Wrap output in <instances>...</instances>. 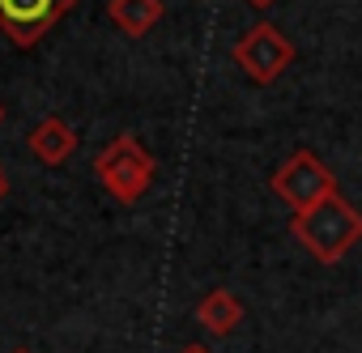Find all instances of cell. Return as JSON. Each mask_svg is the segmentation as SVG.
<instances>
[{"label": "cell", "mask_w": 362, "mask_h": 353, "mask_svg": "<svg viewBox=\"0 0 362 353\" xmlns=\"http://www.w3.org/2000/svg\"><path fill=\"white\" fill-rule=\"evenodd\" d=\"M290 234H294V243H298L303 251H311V260H320V264H341L345 251L362 243V213H358L341 192H332V196L320 201L315 209L294 213Z\"/></svg>", "instance_id": "obj_1"}, {"label": "cell", "mask_w": 362, "mask_h": 353, "mask_svg": "<svg viewBox=\"0 0 362 353\" xmlns=\"http://www.w3.org/2000/svg\"><path fill=\"white\" fill-rule=\"evenodd\" d=\"M94 174H98V184L107 188L111 201L136 205V201L149 192V184H153L158 162H153V153H149L132 132H124V136H115V140H107V145L98 149Z\"/></svg>", "instance_id": "obj_2"}, {"label": "cell", "mask_w": 362, "mask_h": 353, "mask_svg": "<svg viewBox=\"0 0 362 353\" xmlns=\"http://www.w3.org/2000/svg\"><path fill=\"white\" fill-rule=\"evenodd\" d=\"M269 188H273L294 213H307V209H315L320 201H328V196L337 192V174H332L311 149H294V153L273 170Z\"/></svg>", "instance_id": "obj_3"}, {"label": "cell", "mask_w": 362, "mask_h": 353, "mask_svg": "<svg viewBox=\"0 0 362 353\" xmlns=\"http://www.w3.org/2000/svg\"><path fill=\"white\" fill-rule=\"evenodd\" d=\"M235 64L243 68L247 81L256 85H273L290 64H294V43L273 26V22H256L252 30H243V39L230 47Z\"/></svg>", "instance_id": "obj_4"}, {"label": "cell", "mask_w": 362, "mask_h": 353, "mask_svg": "<svg viewBox=\"0 0 362 353\" xmlns=\"http://www.w3.org/2000/svg\"><path fill=\"white\" fill-rule=\"evenodd\" d=\"M73 9H77V0H0V35H5L13 47L30 52Z\"/></svg>", "instance_id": "obj_5"}, {"label": "cell", "mask_w": 362, "mask_h": 353, "mask_svg": "<svg viewBox=\"0 0 362 353\" xmlns=\"http://www.w3.org/2000/svg\"><path fill=\"white\" fill-rule=\"evenodd\" d=\"M26 145H30V153L43 162V166H64L73 153H77V132H73V124L69 119H60V115H47V119H39L35 128H30V136H26Z\"/></svg>", "instance_id": "obj_6"}, {"label": "cell", "mask_w": 362, "mask_h": 353, "mask_svg": "<svg viewBox=\"0 0 362 353\" xmlns=\"http://www.w3.org/2000/svg\"><path fill=\"white\" fill-rule=\"evenodd\" d=\"M197 323H201L209 336H230V332L243 323V302H239L230 289H209V294L197 302Z\"/></svg>", "instance_id": "obj_7"}, {"label": "cell", "mask_w": 362, "mask_h": 353, "mask_svg": "<svg viewBox=\"0 0 362 353\" xmlns=\"http://www.w3.org/2000/svg\"><path fill=\"white\" fill-rule=\"evenodd\" d=\"M162 13H166L162 0H107V18H111L115 30H124L128 39L149 35V30L162 22Z\"/></svg>", "instance_id": "obj_8"}, {"label": "cell", "mask_w": 362, "mask_h": 353, "mask_svg": "<svg viewBox=\"0 0 362 353\" xmlns=\"http://www.w3.org/2000/svg\"><path fill=\"white\" fill-rule=\"evenodd\" d=\"M9 201V174H5V166H0V205Z\"/></svg>", "instance_id": "obj_9"}, {"label": "cell", "mask_w": 362, "mask_h": 353, "mask_svg": "<svg viewBox=\"0 0 362 353\" xmlns=\"http://www.w3.org/2000/svg\"><path fill=\"white\" fill-rule=\"evenodd\" d=\"M252 9H269V5H277V0H247Z\"/></svg>", "instance_id": "obj_10"}, {"label": "cell", "mask_w": 362, "mask_h": 353, "mask_svg": "<svg viewBox=\"0 0 362 353\" xmlns=\"http://www.w3.org/2000/svg\"><path fill=\"white\" fill-rule=\"evenodd\" d=\"M179 353H209V349H205V345H184Z\"/></svg>", "instance_id": "obj_11"}, {"label": "cell", "mask_w": 362, "mask_h": 353, "mask_svg": "<svg viewBox=\"0 0 362 353\" xmlns=\"http://www.w3.org/2000/svg\"><path fill=\"white\" fill-rule=\"evenodd\" d=\"M9 353H30V349H9Z\"/></svg>", "instance_id": "obj_12"}, {"label": "cell", "mask_w": 362, "mask_h": 353, "mask_svg": "<svg viewBox=\"0 0 362 353\" xmlns=\"http://www.w3.org/2000/svg\"><path fill=\"white\" fill-rule=\"evenodd\" d=\"M0 124H5V107H0Z\"/></svg>", "instance_id": "obj_13"}]
</instances>
